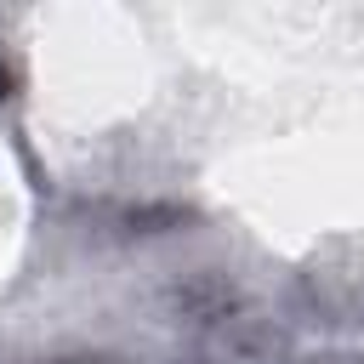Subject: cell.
<instances>
[{"instance_id":"1","label":"cell","mask_w":364,"mask_h":364,"mask_svg":"<svg viewBox=\"0 0 364 364\" xmlns=\"http://www.w3.org/2000/svg\"><path fill=\"white\" fill-rule=\"evenodd\" d=\"M0 97H6V68H0Z\"/></svg>"}]
</instances>
